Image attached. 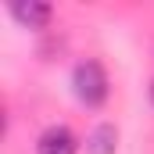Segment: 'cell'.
Segmentation results:
<instances>
[{
	"mask_svg": "<svg viewBox=\"0 0 154 154\" xmlns=\"http://www.w3.org/2000/svg\"><path fill=\"white\" fill-rule=\"evenodd\" d=\"M72 86H75V97L86 108H100L108 100V72H104V65L93 61V57L79 61L75 72H72Z\"/></svg>",
	"mask_w": 154,
	"mask_h": 154,
	"instance_id": "1",
	"label": "cell"
},
{
	"mask_svg": "<svg viewBox=\"0 0 154 154\" xmlns=\"http://www.w3.org/2000/svg\"><path fill=\"white\" fill-rule=\"evenodd\" d=\"M75 136H72V129L68 125H50V129H43L36 140V154H75Z\"/></svg>",
	"mask_w": 154,
	"mask_h": 154,
	"instance_id": "2",
	"label": "cell"
},
{
	"mask_svg": "<svg viewBox=\"0 0 154 154\" xmlns=\"http://www.w3.org/2000/svg\"><path fill=\"white\" fill-rule=\"evenodd\" d=\"M11 14L22 25H29V29H43L54 18V7L47 0H11Z\"/></svg>",
	"mask_w": 154,
	"mask_h": 154,
	"instance_id": "3",
	"label": "cell"
},
{
	"mask_svg": "<svg viewBox=\"0 0 154 154\" xmlns=\"http://www.w3.org/2000/svg\"><path fill=\"white\" fill-rule=\"evenodd\" d=\"M115 147H118V129L111 122L93 125V133L86 136V154H115Z\"/></svg>",
	"mask_w": 154,
	"mask_h": 154,
	"instance_id": "4",
	"label": "cell"
},
{
	"mask_svg": "<svg viewBox=\"0 0 154 154\" xmlns=\"http://www.w3.org/2000/svg\"><path fill=\"white\" fill-rule=\"evenodd\" d=\"M151 97H154V86H151Z\"/></svg>",
	"mask_w": 154,
	"mask_h": 154,
	"instance_id": "5",
	"label": "cell"
}]
</instances>
